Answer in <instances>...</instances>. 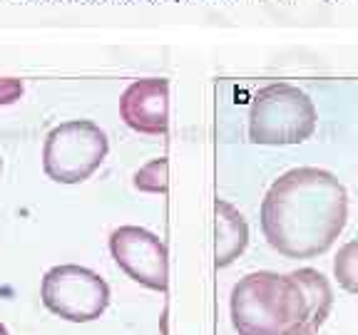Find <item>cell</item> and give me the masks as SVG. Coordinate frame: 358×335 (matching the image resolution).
Instances as JSON below:
<instances>
[{
  "mask_svg": "<svg viewBox=\"0 0 358 335\" xmlns=\"http://www.w3.org/2000/svg\"><path fill=\"white\" fill-rule=\"evenodd\" d=\"M348 221L346 186L319 167L281 174L262 201V231L266 244L286 258L326 253Z\"/></svg>",
  "mask_w": 358,
  "mask_h": 335,
  "instance_id": "cell-1",
  "label": "cell"
},
{
  "mask_svg": "<svg viewBox=\"0 0 358 335\" xmlns=\"http://www.w3.org/2000/svg\"><path fill=\"white\" fill-rule=\"evenodd\" d=\"M167 169L169 162L167 156L152 159L145 167L134 172V189L145 191V194H164L167 191Z\"/></svg>",
  "mask_w": 358,
  "mask_h": 335,
  "instance_id": "cell-11",
  "label": "cell"
},
{
  "mask_svg": "<svg viewBox=\"0 0 358 335\" xmlns=\"http://www.w3.org/2000/svg\"><path fill=\"white\" fill-rule=\"evenodd\" d=\"M107 151L110 140L95 122L70 119L45 137L43 172L57 184H80L100 169Z\"/></svg>",
  "mask_w": 358,
  "mask_h": 335,
  "instance_id": "cell-4",
  "label": "cell"
},
{
  "mask_svg": "<svg viewBox=\"0 0 358 335\" xmlns=\"http://www.w3.org/2000/svg\"><path fill=\"white\" fill-rule=\"evenodd\" d=\"M316 107L303 89L289 82L262 87L249 107V140L254 144H301L316 129Z\"/></svg>",
  "mask_w": 358,
  "mask_h": 335,
  "instance_id": "cell-3",
  "label": "cell"
},
{
  "mask_svg": "<svg viewBox=\"0 0 358 335\" xmlns=\"http://www.w3.org/2000/svg\"><path fill=\"white\" fill-rule=\"evenodd\" d=\"M22 82L15 77H0V105H13L22 97Z\"/></svg>",
  "mask_w": 358,
  "mask_h": 335,
  "instance_id": "cell-12",
  "label": "cell"
},
{
  "mask_svg": "<svg viewBox=\"0 0 358 335\" xmlns=\"http://www.w3.org/2000/svg\"><path fill=\"white\" fill-rule=\"evenodd\" d=\"M294 276H296V281L303 285L308 296V315L301 323V328L296 330V335H319L321 325L326 323L331 308H334L331 283L316 268H299V271H294Z\"/></svg>",
  "mask_w": 358,
  "mask_h": 335,
  "instance_id": "cell-9",
  "label": "cell"
},
{
  "mask_svg": "<svg viewBox=\"0 0 358 335\" xmlns=\"http://www.w3.org/2000/svg\"><path fill=\"white\" fill-rule=\"evenodd\" d=\"M110 253L132 281L152 290H167V246L142 226H120L110 234Z\"/></svg>",
  "mask_w": 358,
  "mask_h": 335,
  "instance_id": "cell-6",
  "label": "cell"
},
{
  "mask_svg": "<svg viewBox=\"0 0 358 335\" xmlns=\"http://www.w3.org/2000/svg\"><path fill=\"white\" fill-rule=\"evenodd\" d=\"M0 335H10V333H8V328H6L3 323H0Z\"/></svg>",
  "mask_w": 358,
  "mask_h": 335,
  "instance_id": "cell-13",
  "label": "cell"
},
{
  "mask_svg": "<svg viewBox=\"0 0 358 335\" xmlns=\"http://www.w3.org/2000/svg\"><path fill=\"white\" fill-rule=\"evenodd\" d=\"M229 311L239 335H296L308 315V296L294 274L257 271L231 288Z\"/></svg>",
  "mask_w": 358,
  "mask_h": 335,
  "instance_id": "cell-2",
  "label": "cell"
},
{
  "mask_svg": "<svg viewBox=\"0 0 358 335\" xmlns=\"http://www.w3.org/2000/svg\"><path fill=\"white\" fill-rule=\"evenodd\" d=\"M120 117L129 129L150 137L167 132L169 82L164 77L134 80L120 97Z\"/></svg>",
  "mask_w": 358,
  "mask_h": 335,
  "instance_id": "cell-7",
  "label": "cell"
},
{
  "mask_svg": "<svg viewBox=\"0 0 358 335\" xmlns=\"http://www.w3.org/2000/svg\"><path fill=\"white\" fill-rule=\"evenodd\" d=\"M0 172H3V159H0Z\"/></svg>",
  "mask_w": 358,
  "mask_h": 335,
  "instance_id": "cell-14",
  "label": "cell"
},
{
  "mask_svg": "<svg viewBox=\"0 0 358 335\" xmlns=\"http://www.w3.org/2000/svg\"><path fill=\"white\" fill-rule=\"evenodd\" d=\"M45 308L70 323H90L110 306V285L100 274L78 263H62L43 276Z\"/></svg>",
  "mask_w": 358,
  "mask_h": 335,
  "instance_id": "cell-5",
  "label": "cell"
},
{
  "mask_svg": "<svg viewBox=\"0 0 358 335\" xmlns=\"http://www.w3.org/2000/svg\"><path fill=\"white\" fill-rule=\"evenodd\" d=\"M214 226H217V248H214V266L224 268L234 263L244 253L249 244V226H246L244 214L229 201H214Z\"/></svg>",
  "mask_w": 358,
  "mask_h": 335,
  "instance_id": "cell-8",
  "label": "cell"
},
{
  "mask_svg": "<svg viewBox=\"0 0 358 335\" xmlns=\"http://www.w3.org/2000/svg\"><path fill=\"white\" fill-rule=\"evenodd\" d=\"M334 276L343 290L358 296V241H348L334 258Z\"/></svg>",
  "mask_w": 358,
  "mask_h": 335,
  "instance_id": "cell-10",
  "label": "cell"
}]
</instances>
